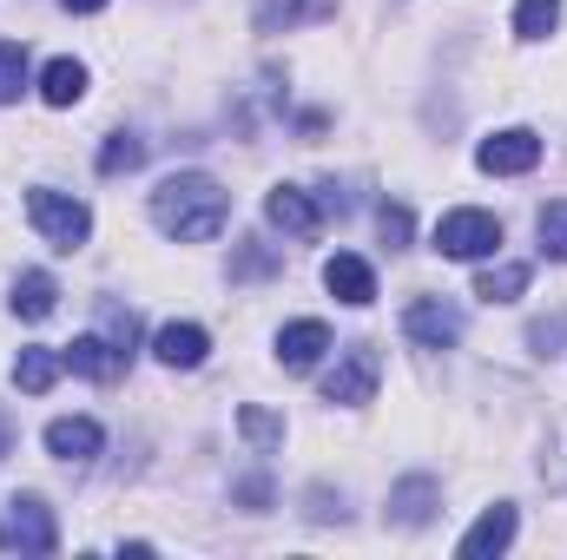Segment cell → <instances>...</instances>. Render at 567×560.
<instances>
[{
    "mask_svg": "<svg viewBox=\"0 0 567 560\" xmlns=\"http://www.w3.org/2000/svg\"><path fill=\"white\" fill-rule=\"evenodd\" d=\"M475 165H482V172H495V178L535 172V165H542V139H535L528 126H508V133H495V139L475 145Z\"/></svg>",
    "mask_w": 567,
    "mask_h": 560,
    "instance_id": "6",
    "label": "cell"
},
{
    "mask_svg": "<svg viewBox=\"0 0 567 560\" xmlns=\"http://www.w3.org/2000/svg\"><path fill=\"white\" fill-rule=\"evenodd\" d=\"M20 93H27V46L7 40V46H0V106H13Z\"/></svg>",
    "mask_w": 567,
    "mask_h": 560,
    "instance_id": "24",
    "label": "cell"
},
{
    "mask_svg": "<svg viewBox=\"0 0 567 560\" xmlns=\"http://www.w3.org/2000/svg\"><path fill=\"white\" fill-rule=\"evenodd\" d=\"M377 376H383L377 350H370V343H357V350H350V356H337V370L323 376V403H337V409H363V403L377 396Z\"/></svg>",
    "mask_w": 567,
    "mask_h": 560,
    "instance_id": "4",
    "label": "cell"
},
{
    "mask_svg": "<svg viewBox=\"0 0 567 560\" xmlns=\"http://www.w3.org/2000/svg\"><path fill=\"white\" fill-rule=\"evenodd\" d=\"M27 218H33V231H40V238H47L53 251H80V245L93 238V211H86L80 198L53 191V185L27 191Z\"/></svg>",
    "mask_w": 567,
    "mask_h": 560,
    "instance_id": "2",
    "label": "cell"
},
{
    "mask_svg": "<svg viewBox=\"0 0 567 560\" xmlns=\"http://www.w3.org/2000/svg\"><path fill=\"white\" fill-rule=\"evenodd\" d=\"M403 330H410L416 343H429V350H442V343H462V317H455L442 297H416V303L403 310Z\"/></svg>",
    "mask_w": 567,
    "mask_h": 560,
    "instance_id": "10",
    "label": "cell"
},
{
    "mask_svg": "<svg viewBox=\"0 0 567 560\" xmlns=\"http://www.w3.org/2000/svg\"><path fill=\"white\" fill-rule=\"evenodd\" d=\"M60 7H66V13H100L106 0H60Z\"/></svg>",
    "mask_w": 567,
    "mask_h": 560,
    "instance_id": "27",
    "label": "cell"
},
{
    "mask_svg": "<svg viewBox=\"0 0 567 560\" xmlns=\"http://www.w3.org/2000/svg\"><path fill=\"white\" fill-rule=\"evenodd\" d=\"M60 356H66V370H80V376H93V383H113V376L126 370V350H113L106 336H73Z\"/></svg>",
    "mask_w": 567,
    "mask_h": 560,
    "instance_id": "15",
    "label": "cell"
},
{
    "mask_svg": "<svg viewBox=\"0 0 567 560\" xmlns=\"http://www.w3.org/2000/svg\"><path fill=\"white\" fill-rule=\"evenodd\" d=\"M53 303H60V283L47 278V271H20V278H13V310H20L27 323L53 317Z\"/></svg>",
    "mask_w": 567,
    "mask_h": 560,
    "instance_id": "19",
    "label": "cell"
},
{
    "mask_svg": "<svg viewBox=\"0 0 567 560\" xmlns=\"http://www.w3.org/2000/svg\"><path fill=\"white\" fill-rule=\"evenodd\" d=\"M0 548L53 554V548H60V528H53V515H47L33 495H20V501H7V515H0Z\"/></svg>",
    "mask_w": 567,
    "mask_h": 560,
    "instance_id": "5",
    "label": "cell"
},
{
    "mask_svg": "<svg viewBox=\"0 0 567 560\" xmlns=\"http://www.w3.org/2000/svg\"><path fill=\"white\" fill-rule=\"evenodd\" d=\"M330 13H337V0H258V27L265 33H297V27H317Z\"/></svg>",
    "mask_w": 567,
    "mask_h": 560,
    "instance_id": "16",
    "label": "cell"
},
{
    "mask_svg": "<svg viewBox=\"0 0 567 560\" xmlns=\"http://www.w3.org/2000/svg\"><path fill=\"white\" fill-rule=\"evenodd\" d=\"M145 158V139H133V133H113V139L100 145V172L106 178H120V172H133Z\"/></svg>",
    "mask_w": 567,
    "mask_h": 560,
    "instance_id": "25",
    "label": "cell"
},
{
    "mask_svg": "<svg viewBox=\"0 0 567 560\" xmlns=\"http://www.w3.org/2000/svg\"><path fill=\"white\" fill-rule=\"evenodd\" d=\"M435 501H442V488H435L429 475H410V481L390 488V521H396V528H429V521H435Z\"/></svg>",
    "mask_w": 567,
    "mask_h": 560,
    "instance_id": "13",
    "label": "cell"
},
{
    "mask_svg": "<svg viewBox=\"0 0 567 560\" xmlns=\"http://www.w3.org/2000/svg\"><path fill=\"white\" fill-rule=\"evenodd\" d=\"M323 350H330V330H323L317 317H297V323H284L278 330V363L284 370H310Z\"/></svg>",
    "mask_w": 567,
    "mask_h": 560,
    "instance_id": "14",
    "label": "cell"
},
{
    "mask_svg": "<svg viewBox=\"0 0 567 560\" xmlns=\"http://www.w3.org/2000/svg\"><path fill=\"white\" fill-rule=\"evenodd\" d=\"M435 251H442V258H462V265L495 258V251H502V218H495V211L462 205V211H449V218L435 225Z\"/></svg>",
    "mask_w": 567,
    "mask_h": 560,
    "instance_id": "3",
    "label": "cell"
},
{
    "mask_svg": "<svg viewBox=\"0 0 567 560\" xmlns=\"http://www.w3.org/2000/svg\"><path fill=\"white\" fill-rule=\"evenodd\" d=\"M542 258H555V265H567V198H555V205H542Z\"/></svg>",
    "mask_w": 567,
    "mask_h": 560,
    "instance_id": "23",
    "label": "cell"
},
{
    "mask_svg": "<svg viewBox=\"0 0 567 560\" xmlns=\"http://www.w3.org/2000/svg\"><path fill=\"white\" fill-rule=\"evenodd\" d=\"M323 290H330L337 303H350V310H363V303L377 297V271H370L363 258H350V251H337V258L323 265Z\"/></svg>",
    "mask_w": 567,
    "mask_h": 560,
    "instance_id": "11",
    "label": "cell"
},
{
    "mask_svg": "<svg viewBox=\"0 0 567 560\" xmlns=\"http://www.w3.org/2000/svg\"><path fill=\"white\" fill-rule=\"evenodd\" d=\"M508 541H515V508H508V501H495V508H482V521L462 535V548H455V554H462V560H488V554H502Z\"/></svg>",
    "mask_w": 567,
    "mask_h": 560,
    "instance_id": "12",
    "label": "cell"
},
{
    "mask_svg": "<svg viewBox=\"0 0 567 560\" xmlns=\"http://www.w3.org/2000/svg\"><path fill=\"white\" fill-rule=\"evenodd\" d=\"M528 290V265H488L482 278H475V297L482 303H515Z\"/></svg>",
    "mask_w": 567,
    "mask_h": 560,
    "instance_id": "20",
    "label": "cell"
},
{
    "mask_svg": "<svg viewBox=\"0 0 567 560\" xmlns=\"http://www.w3.org/2000/svg\"><path fill=\"white\" fill-rule=\"evenodd\" d=\"M106 448V428L93 416H60L47 422V455H60V462H93Z\"/></svg>",
    "mask_w": 567,
    "mask_h": 560,
    "instance_id": "7",
    "label": "cell"
},
{
    "mask_svg": "<svg viewBox=\"0 0 567 560\" xmlns=\"http://www.w3.org/2000/svg\"><path fill=\"white\" fill-rule=\"evenodd\" d=\"M152 356H158L165 370H198V363L212 356V336H205L198 323H158V336H152Z\"/></svg>",
    "mask_w": 567,
    "mask_h": 560,
    "instance_id": "8",
    "label": "cell"
},
{
    "mask_svg": "<svg viewBox=\"0 0 567 560\" xmlns=\"http://www.w3.org/2000/svg\"><path fill=\"white\" fill-rule=\"evenodd\" d=\"M152 225L165 238H178V245H212L231 225V191L218 178H205V172H172L152 191Z\"/></svg>",
    "mask_w": 567,
    "mask_h": 560,
    "instance_id": "1",
    "label": "cell"
},
{
    "mask_svg": "<svg viewBox=\"0 0 567 560\" xmlns=\"http://www.w3.org/2000/svg\"><path fill=\"white\" fill-rule=\"evenodd\" d=\"M238 435H245L258 455H271V448H284V416L258 409V403H245V409H238Z\"/></svg>",
    "mask_w": 567,
    "mask_h": 560,
    "instance_id": "21",
    "label": "cell"
},
{
    "mask_svg": "<svg viewBox=\"0 0 567 560\" xmlns=\"http://www.w3.org/2000/svg\"><path fill=\"white\" fill-rule=\"evenodd\" d=\"M265 218L290 231V238H317V225H323V211L310 205V191H297V185H271L265 191Z\"/></svg>",
    "mask_w": 567,
    "mask_h": 560,
    "instance_id": "9",
    "label": "cell"
},
{
    "mask_svg": "<svg viewBox=\"0 0 567 560\" xmlns=\"http://www.w3.org/2000/svg\"><path fill=\"white\" fill-rule=\"evenodd\" d=\"M60 370H66L60 350H20V356H13V383H20L27 396H47V390L60 383Z\"/></svg>",
    "mask_w": 567,
    "mask_h": 560,
    "instance_id": "17",
    "label": "cell"
},
{
    "mask_svg": "<svg viewBox=\"0 0 567 560\" xmlns=\"http://www.w3.org/2000/svg\"><path fill=\"white\" fill-rule=\"evenodd\" d=\"M555 27H561V0H522L515 7V33L522 40H548Z\"/></svg>",
    "mask_w": 567,
    "mask_h": 560,
    "instance_id": "22",
    "label": "cell"
},
{
    "mask_svg": "<svg viewBox=\"0 0 567 560\" xmlns=\"http://www.w3.org/2000/svg\"><path fill=\"white\" fill-rule=\"evenodd\" d=\"M377 225H383V245H390V251H403V245H410V231H416V225H410V205H383V211H377Z\"/></svg>",
    "mask_w": 567,
    "mask_h": 560,
    "instance_id": "26",
    "label": "cell"
},
{
    "mask_svg": "<svg viewBox=\"0 0 567 560\" xmlns=\"http://www.w3.org/2000/svg\"><path fill=\"white\" fill-rule=\"evenodd\" d=\"M80 93H86V66L80 60H47L40 66V100L47 106H73Z\"/></svg>",
    "mask_w": 567,
    "mask_h": 560,
    "instance_id": "18",
    "label": "cell"
},
{
    "mask_svg": "<svg viewBox=\"0 0 567 560\" xmlns=\"http://www.w3.org/2000/svg\"><path fill=\"white\" fill-rule=\"evenodd\" d=\"M0 448H7V428H0Z\"/></svg>",
    "mask_w": 567,
    "mask_h": 560,
    "instance_id": "28",
    "label": "cell"
}]
</instances>
